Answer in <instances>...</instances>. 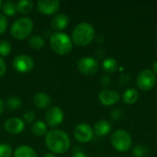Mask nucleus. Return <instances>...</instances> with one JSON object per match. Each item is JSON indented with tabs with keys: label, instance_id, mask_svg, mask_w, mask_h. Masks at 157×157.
<instances>
[{
	"label": "nucleus",
	"instance_id": "obj_1",
	"mask_svg": "<svg viewBox=\"0 0 157 157\" xmlns=\"http://www.w3.org/2000/svg\"><path fill=\"white\" fill-rule=\"evenodd\" d=\"M46 146L54 154H64L71 145V141L64 132L61 130H53L46 134Z\"/></svg>",
	"mask_w": 157,
	"mask_h": 157
},
{
	"label": "nucleus",
	"instance_id": "obj_2",
	"mask_svg": "<svg viewBox=\"0 0 157 157\" xmlns=\"http://www.w3.org/2000/svg\"><path fill=\"white\" fill-rule=\"evenodd\" d=\"M94 38L95 29L91 24L87 22H82L78 24L72 33V41L80 47L87 46L91 43Z\"/></svg>",
	"mask_w": 157,
	"mask_h": 157
},
{
	"label": "nucleus",
	"instance_id": "obj_3",
	"mask_svg": "<svg viewBox=\"0 0 157 157\" xmlns=\"http://www.w3.org/2000/svg\"><path fill=\"white\" fill-rule=\"evenodd\" d=\"M50 46L55 53L66 55L73 49V41L66 33L54 32L50 36Z\"/></svg>",
	"mask_w": 157,
	"mask_h": 157
},
{
	"label": "nucleus",
	"instance_id": "obj_4",
	"mask_svg": "<svg viewBox=\"0 0 157 157\" xmlns=\"http://www.w3.org/2000/svg\"><path fill=\"white\" fill-rule=\"evenodd\" d=\"M33 29V21L27 17H22L15 20L11 26L10 32L17 40H24L29 36Z\"/></svg>",
	"mask_w": 157,
	"mask_h": 157
},
{
	"label": "nucleus",
	"instance_id": "obj_5",
	"mask_svg": "<svg viewBox=\"0 0 157 157\" xmlns=\"http://www.w3.org/2000/svg\"><path fill=\"white\" fill-rule=\"evenodd\" d=\"M112 146L119 152H127L132 146V137L124 130H117L111 136Z\"/></svg>",
	"mask_w": 157,
	"mask_h": 157
},
{
	"label": "nucleus",
	"instance_id": "obj_6",
	"mask_svg": "<svg viewBox=\"0 0 157 157\" xmlns=\"http://www.w3.org/2000/svg\"><path fill=\"white\" fill-rule=\"evenodd\" d=\"M136 82L138 88L144 91H149L155 86L156 83L155 74L150 69H144L138 75Z\"/></svg>",
	"mask_w": 157,
	"mask_h": 157
},
{
	"label": "nucleus",
	"instance_id": "obj_7",
	"mask_svg": "<svg viewBox=\"0 0 157 157\" xmlns=\"http://www.w3.org/2000/svg\"><path fill=\"white\" fill-rule=\"evenodd\" d=\"M98 61L91 56H85L81 58L77 63V68L79 72L86 75H92L98 70Z\"/></svg>",
	"mask_w": 157,
	"mask_h": 157
},
{
	"label": "nucleus",
	"instance_id": "obj_8",
	"mask_svg": "<svg viewBox=\"0 0 157 157\" xmlns=\"http://www.w3.org/2000/svg\"><path fill=\"white\" fill-rule=\"evenodd\" d=\"M12 65L13 68L19 73H28L32 70L34 66V62L30 56L20 54L14 58Z\"/></svg>",
	"mask_w": 157,
	"mask_h": 157
},
{
	"label": "nucleus",
	"instance_id": "obj_9",
	"mask_svg": "<svg viewBox=\"0 0 157 157\" xmlns=\"http://www.w3.org/2000/svg\"><path fill=\"white\" fill-rule=\"evenodd\" d=\"M74 135H75V138L78 142H80L82 144H86L92 140L94 132L88 124L80 123L75 128Z\"/></svg>",
	"mask_w": 157,
	"mask_h": 157
},
{
	"label": "nucleus",
	"instance_id": "obj_10",
	"mask_svg": "<svg viewBox=\"0 0 157 157\" xmlns=\"http://www.w3.org/2000/svg\"><path fill=\"white\" fill-rule=\"evenodd\" d=\"M63 111L59 107L51 108L46 113V122L50 127L55 128L59 126L63 121Z\"/></svg>",
	"mask_w": 157,
	"mask_h": 157
},
{
	"label": "nucleus",
	"instance_id": "obj_11",
	"mask_svg": "<svg viewBox=\"0 0 157 157\" xmlns=\"http://www.w3.org/2000/svg\"><path fill=\"white\" fill-rule=\"evenodd\" d=\"M61 3L58 0H40L37 2L38 10L44 15H52L60 8Z\"/></svg>",
	"mask_w": 157,
	"mask_h": 157
},
{
	"label": "nucleus",
	"instance_id": "obj_12",
	"mask_svg": "<svg viewBox=\"0 0 157 157\" xmlns=\"http://www.w3.org/2000/svg\"><path fill=\"white\" fill-rule=\"evenodd\" d=\"M24 127H25L24 121L17 117L7 120L4 124L5 130L11 134H19L20 132H23Z\"/></svg>",
	"mask_w": 157,
	"mask_h": 157
},
{
	"label": "nucleus",
	"instance_id": "obj_13",
	"mask_svg": "<svg viewBox=\"0 0 157 157\" xmlns=\"http://www.w3.org/2000/svg\"><path fill=\"white\" fill-rule=\"evenodd\" d=\"M99 100L104 106H111L116 104L120 100V94L113 90L104 89L99 93Z\"/></svg>",
	"mask_w": 157,
	"mask_h": 157
},
{
	"label": "nucleus",
	"instance_id": "obj_14",
	"mask_svg": "<svg viewBox=\"0 0 157 157\" xmlns=\"http://www.w3.org/2000/svg\"><path fill=\"white\" fill-rule=\"evenodd\" d=\"M69 24V17L67 15L65 14H58L55 15L52 21H51V26L54 30H57L58 32H60V30L64 29Z\"/></svg>",
	"mask_w": 157,
	"mask_h": 157
},
{
	"label": "nucleus",
	"instance_id": "obj_15",
	"mask_svg": "<svg viewBox=\"0 0 157 157\" xmlns=\"http://www.w3.org/2000/svg\"><path fill=\"white\" fill-rule=\"evenodd\" d=\"M51 102H52V99L50 96L44 92H39L35 94L33 98L34 106L39 109H47L51 105Z\"/></svg>",
	"mask_w": 157,
	"mask_h": 157
},
{
	"label": "nucleus",
	"instance_id": "obj_16",
	"mask_svg": "<svg viewBox=\"0 0 157 157\" xmlns=\"http://www.w3.org/2000/svg\"><path fill=\"white\" fill-rule=\"evenodd\" d=\"M111 131V125L109 121L106 120H101L96 122L94 126V132L98 136H105L109 134Z\"/></svg>",
	"mask_w": 157,
	"mask_h": 157
},
{
	"label": "nucleus",
	"instance_id": "obj_17",
	"mask_svg": "<svg viewBox=\"0 0 157 157\" xmlns=\"http://www.w3.org/2000/svg\"><path fill=\"white\" fill-rule=\"evenodd\" d=\"M15 157H38L36 152L28 145H20L15 151Z\"/></svg>",
	"mask_w": 157,
	"mask_h": 157
},
{
	"label": "nucleus",
	"instance_id": "obj_18",
	"mask_svg": "<svg viewBox=\"0 0 157 157\" xmlns=\"http://www.w3.org/2000/svg\"><path fill=\"white\" fill-rule=\"evenodd\" d=\"M138 98H139L138 91L134 88H129L124 92L122 99L126 104L132 105V104H134L138 100Z\"/></svg>",
	"mask_w": 157,
	"mask_h": 157
},
{
	"label": "nucleus",
	"instance_id": "obj_19",
	"mask_svg": "<svg viewBox=\"0 0 157 157\" xmlns=\"http://www.w3.org/2000/svg\"><path fill=\"white\" fill-rule=\"evenodd\" d=\"M34 6V3L29 0H20L17 3V10L18 13L26 15L29 14Z\"/></svg>",
	"mask_w": 157,
	"mask_h": 157
},
{
	"label": "nucleus",
	"instance_id": "obj_20",
	"mask_svg": "<svg viewBox=\"0 0 157 157\" xmlns=\"http://www.w3.org/2000/svg\"><path fill=\"white\" fill-rule=\"evenodd\" d=\"M32 132L34 135L39 137L44 136L47 134V125L41 121H37L32 125Z\"/></svg>",
	"mask_w": 157,
	"mask_h": 157
},
{
	"label": "nucleus",
	"instance_id": "obj_21",
	"mask_svg": "<svg viewBox=\"0 0 157 157\" xmlns=\"http://www.w3.org/2000/svg\"><path fill=\"white\" fill-rule=\"evenodd\" d=\"M29 45L33 49H41L45 45V40L41 35H33L29 40Z\"/></svg>",
	"mask_w": 157,
	"mask_h": 157
},
{
	"label": "nucleus",
	"instance_id": "obj_22",
	"mask_svg": "<svg viewBox=\"0 0 157 157\" xmlns=\"http://www.w3.org/2000/svg\"><path fill=\"white\" fill-rule=\"evenodd\" d=\"M3 12L6 16L13 17L17 14V4L13 1H6L2 6Z\"/></svg>",
	"mask_w": 157,
	"mask_h": 157
},
{
	"label": "nucleus",
	"instance_id": "obj_23",
	"mask_svg": "<svg viewBox=\"0 0 157 157\" xmlns=\"http://www.w3.org/2000/svg\"><path fill=\"white\" fill-rule=\"evenodd\" d=\"M102 67H103L105 72H107V73H113L118 68V63H117V61L114 58H108V59H106L103 62Z\"/></svg>",
	"mask_w": 157,
	"mask_h": 157
},
{
	"label": "nucleus",
	"instance_id": "obj_24",
	"mask_svg": "<svg viewBox=\"0 0 157 157\" xmlns=\"http://www.w3.org/2000/svg\"><path fill=\"white\" fill-rule=\"evenodd\" d=\"M6 105L8 109L15 110V109H19L21 107L22 100L18 97H11V98L6 99Z\"/></svg>",
	"mask_w": 157,
	"mask_h": 157
},
{
	"label": "nucleus",
	"instance_id": "obj_25",
	"mask_svg": "<svg viewBox=\"0 0 157 157\" xmlns=\"http://www.w3.org/2000/svg\"><path fill=\"white\" fill-rule=\"evenodd\" d=\"M12 51V46L7 40H1L0 41V55L1 56H7Z\"/></svg>",
	"mask_w": 157,
	"mask_h": 157
},
{
	"label": "nucleus",
	"instance_id": "obj_26",
	"mask_svg": "<svg viewBox=\"0 0 157 157\" xmlns=\"http://www.w3.org/2000/svg\"><path fill=\"white\" fill-rule=\"evenodd\" d=\"M13 153L12 147L7 144H0V157H10Z\"/></svg>",
	"mask_w": 157,
	"mask_h": 157
},
{
	"label": "nucleus",
	"instance_id": "obj_27",
	"mask_svg": "<svg viewBox=\"0 0 157 157\" xmlns=\"http://www.w3.org/2000/svg\"><path fill=\"white\" fill-rule=\"evenodd\" d=\"M147 153V148L144 145H137L133 149V155L136 157H144Z\"/></svg>",
	"mask_w": 157,
	"mask_h": 157
},
{
	"label": "nucleus",
	"instance_id": "obj_28",
	"mask_svg": "<svg viewBox=\"0 0 157 157\" xmlns=\"http://www.w3.org/2000/svg\"><path fill=\"white\" fill-rule=\"evenodd\" d=\"M7 29V19L5 15L0 14V35L5 33Z\"/></svg>",
	"mask_w": 157,
	"mask_h": 157
},
{
	"label": "nucleus",
	"instance_id": "obj_29",
	"mask_svg": "<svg viewBox=\"0 0 157 157\" xmlns=\"http://www.w3.org/2000/svg\"><path fill=\"white\" fill-rule=\"evenodd\" d=\"M23 119H24V121H26V122H31L34 119H35V113L33 112V111H31V110H29V111H27L25 114H24V116H23Z\"/></svg>",
	"mask_w": 157,
	"mask_h": 157
},
{
	"label": "nucleus",
	"instance_id": "obj_30",
	"mask_svg": "<svg viewBox=\"0 0 157 157\" xmlns=\"http://www.w3.org/2000/svg\"><path fill=\"white\" fill-rule=\"evenodd\" d=\"M6 71V64L2 57H0V77H2Z\"/></svg>",
	"mask_w": 157,
	"mask_h": 157
},
{
	"label": "nucleus",
	"instance_id": "obj_31",
	"mask_svg": "<svg viewBox=\"0 0 157 157\" xmlns=\"http://www.w3.org/2000/svg\"><path fill=\"white\" fill-rule=\"evenodd\" d=\"M4 109H5V104H4V102L2 101V99H0V114L3 113Z\"/></svg>",
	"mask_w": 157,
	"mask_h": 157
},
{
	"label": "nucleus",
	"instance_id": "obj_32",
	"mask_svg": "<svg viewBox=\"0 0 157 157\" xmlns=\"http://www.w3.org/2000/svg\"><path fill=\"white\" fill-rule=\"evenodd\" d=\"M73 157H87L84 153H81V152H79V153H76V154H75Z\"/></svg>",
	"mask_w": 157,
	"mask_h": 157
},
{
	"label": "nucleus",
	"instance_id": "obj_33",
	"mask_svg": "<svg viewBox=\"0 0 157 157\" xmlns=\"http://www.w3.org/2000/svg\"><path fill=\"white\" fill-rule=\"evenodd\" d=\"M43 157H56L54 155H52V154H51V153H47V154H45V155Z\"/></svg>",
	"mask_w": 157,
	"mask_h": 157
},
{
	"label": "nucleus",
	"instance_id": "obj_34",
	"mask_svg": "<svg viewBox=\"0 0 157 157\" xmlns=\"http://www.w3.org/2000/svg\"><path fill=\"white\" fill-rule=\"evenodd\" d=\"M154 70H155V72L157 74V61L155 62V63H154Z\"/></svg>",
	"mask_w": 157,
	"mask_h": 157
},
{
	"label": "nucleus",
	"instance_id": "obj_35",
	"mask_svg": "<svg viewBox=\"0 0 157 157\" xmlns=\"http://www.w3.org/2000/svg\"><path fill=\"white\" fill-rule=\"evenodd\" d=\"M2 6H3V3H2V1L0 0V8H2Z\"/></svg>",
	"mask_w": 157,
	"mask_h": 157
}]
</instances>
